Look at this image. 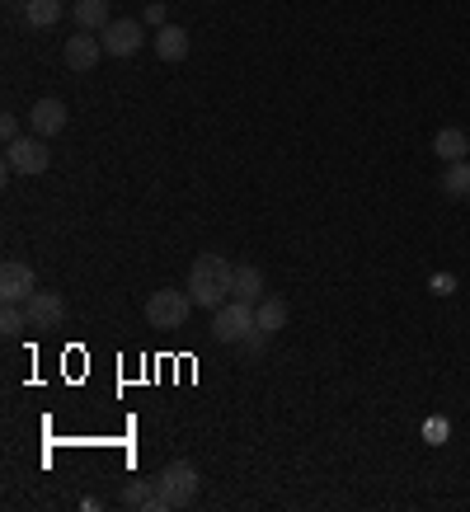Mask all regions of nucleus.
<instances>
[{
    "instance_id": "f257e3e1",
    "label": "nucleus",
    "mask_w": 470,
    "mask_h": 512,
    "mask_svg": "<svg viewBox=\"0 0 470 512\" xmlns=\"http://www.w3.org/2000/svg\"><path fill=\"white\" fill-rule=\"evenodd\" d=\"M231 282H235V264L221 259V254H198L188 264V296L203 311H217V306L231 301Z\"/></svg>"
},
{
    "instance_id": "f03ea898",
    "label": "nucleus",
    "mask_w": 470,
    "mask_h": 512,
    "mask_svg": "<svg viewBox=\"0 0 470 512\" xmlns=\"http://www.w3.org/2000/svg\"><path fill=\"white\" fill-rule=\"evenodd\" d=\"M203 489V475L193 461H170V466L156 475V512H174V508H188L193 498Z\"/></svg>"
},
{
    "instance_id": "7ed1b4c3",
    "label": "nucleus",
    "mask_w": 470,
    "mask_h": 512,
    "mask_svg": "<svg viewBox=\"0 0 470 512\" xmlns=\"http://www.w3.org/2000/svg\"><path fill=\"white\" fill-rule=\"evenodd\" d=\"M146 325L151 329H184L188 315H193V296L179 292V287H160V292L146 296Z\"/></svg>"
},
{
    "instance_id": "20e7f679",
    "label": "nucleus",
    "mask_w": 470,
    "mask_h": 512,
    "mask_svg": "<svg viewBox=\"0 0 470 512\" xmlns=\"http://www.w3.org/2000/svg\"><path fill=\"white\" fill-rule=\"evenodd\" d=\"M259 329V320H254V306L250 301H226V306H217L212 311V339L217 343H245Z\"/></svg>"
},
{
    "instance_id": "39448f33",
    "label": "nucleus",
    "mask_w": 470,
    "mask_h": 512,
    "mask_svg": "<svg viewBox=\"0 0 470 512\" xmlns=\"http://www.w3.org/2000/svg\"><path fill=\"white\" fill-rule=\"evenodd\" d=\"M5 165H10V170L15 174H47V165H52V151H47V137H38V132H33V137H19V141H10V146H5Z\"/></svg>"
},
{
    "instance_id": "423d86ee",
    "label": "nucleus",
    "mask_w": 470,
    "mask_h": 512,
    "mask_svg": "<svg viewBox=\"0 0 470 512\" xmlns=\"http://www.w3.org/2000/svg\"><path fill=\"white\" fill-rule=\"evenodd\" d=\"M33 292H38L33 264H24V259H5V264H0V301H15V306H24Z\"/></svg>"
},
{
    "instance_id": "0eeeda50",
    "label": "nucleus",
    "mask_w": 470,
    "mask_h": 512,
    "mask_svg": "<svg viewBox=\"0 0 470 512\" xmlns=\"http://www.w3.org/2000/svg\"><path fill=\"white\" fill-rule=\"evenodd\" d=\"M62 62H66V71H76V76H85V71H94V66L104 62V43H99V38H90V33L80 29L76 38H66Z\"/></svg>"
},
{
    "instance_id": "6e6552de",
    "label": "nucleus",
    "mask_w": 470,
    "mask_h": 512,
    "mask_svg": "<svg viewBox=\"0 0 470 512\" xmlns=\"http://www.w3.org/2000/svg\"><path fill=\"white\" fill-rule=\"evenodd\" d=\"M99 43H104V57H132L141 47V19H113L99 33Z\"/></svg>"
},
{
    "instance_id": "1a4fd4ad",
    "label": "nucleus",
    "mask_w": 470,
    "mask_h": 512,
    "mask_svg": "<svg viewBox=\"0 0 470 512\" xmlns=\"http://www.w3.org/2000/svg\"><path fill=\"white\" fill-rule=\"evenodd\" d=\"M24 311H29V325L33 329H57L66 320V301L57 292H43V287H38V292L24 301Z\"/></svg>"
},
{
    "instance_id": "9d476101",
    "label": "nucleus",
    "mask_w": 470,
    "mask_h": 512,
    "mask_svg": "<svg viewBox=\"0 0 470 512\" xmlns=\"http://www.w3.org/2000/svg\"><path fill=\"white\" fill-rule=\"evenodd\" d=\"M29 127L38 132V137H57V132H66V104L62 99H38L29 109Z\"/></svg>"
},
{
    "instance_id": "9b49d317",
    "label": "nucleus",
    "mask_w": 470,
    "mask_h": 512,
    "mask_svg": "<svg viewBox=\"0 0 470 512\" xmlns=\"http://www.w3.org/2000/svg\"><path fill=\"white\" fill-rule=\"evenodd\" d=\"M231 296L235 301H250V306H259L264 301V268H254V264H240L235 268V282H231Z\"/></svg>"
},
{
    "instance_id": "f8f14e48",
    "label": "nucleus",
    "mask_w": 470,
    "mask_h": 512,
    "mask_svg": "<svg viewBox=\"0 0 470 512\" xmlns=\"http://www.w3.org/2000/svg\"><path fill=\"white\" fill-rule=\"evenodd\" d=\"M71 19H76V29H85V33H104L113 24L109 19V0H76V5H71Z\"/></svg>"
},
{
    "instance_id": "ddd939ff",
    "label": "nucleus",
    "mask_w": 470,
    "mask_h": 512,
    "mask_svg": "<svg viewBox=\"0 0 470 512\" xmlns=\"http://www.w3.org/2000/svg\"><path fill=\"white\" fill-rule=\"evenodd\" d=\"M156 57L160 62H184L188 57V29H179V24L156 29Z\"/></svg>"
},
{
    "instance_id": "4468645a",
    "label": "nucleus",
    "mask_w": 470,
    "mask_h": 512,
    "mask_svg": "<svg viewBox=\"0 0 470 512\" xmlns=\"http://www.w3.org/2000/svg\"><path fill=\"white\" fill-rule=\"evenodd\" d=\"M433 151H438L442 165H452V160H466L470 156V141L461 127H442L438 137H433Z\"/></svg>"
},
{
    "instance_id": "2eb2a0df",
    "label": "nucleus",
    "mask_w": 470,
    "mask_h": 512,
    "mask_svg": "<svg viewBox=\"0 0 470 512\" xmlns=\"http://www.w3.org/2000/svg\"><path fill=\"white\" fill-rule=\"evenodd\" d=\"M62 19V0H24V24L29 29H52Z\"/></svg>"
},
{
    "instance_id": "dca6fc26",
    "label": "nucleus",
    "mask_w": 470,
    "mask_h": 512,
    "mask_svg": "<svg viewBox=\"0 0 470 512\" xmlns=\"http://www.w3.org/2000/svg\"><path fill=\"white\" fill-rule=\"evenodd\" d=\"M254 320H259L264 334H278V329L287 325V301H282V296H264V301L254 306Z\"/></svg>"
},
{
    "instance_id": "f3484780",
    "label": "nucleus",
    "mask_w": 470,
    "mask_h": 512,
    "mask_svg": "<svg viewBox=\"0 0 470 512\" xmlns=\"http://www.w3.org/2000/svg\"><path fill=\"white\" fill-rule=\"evenodd\" d=\"M442 193L447 198H470V160H452L447 170H442Z\"/></svg>"
},
{
    "instance_id": "a211bd4d",
    "label": "nucleus",
    "mask_w": 470,
    "mask_h": 512,
    "mask_svg": "<svg viewBox=\"0 0 470 512\" xmlns=\"http://www.w3.org/2000/svg\"><path fill=\"white\" fill-rule=\"evenodd\" d=\"M24 329H29V311L15 306V301H5V311H0V334H5V339H19Z\"/></svg>"
},
{
    "instance_id": "6ab92c4d",
    "label": "nucleus",
    "mask_w": 470,
    "mask_h": 512,
    "mask_svg": "<svg viewBox=\"0 0 470 512\" xmlns=\"http://www.w3.org/2000/svg\"><path fill=\"white\" fill-rule=\"evenodd\" d=\"M123 503L127 508H156V480H132L123 489Z\"/></svg>"
},
{
    "instance_id": "aec40b11",
    "label": "nucleus",
    "mask_w": 470,
    "mask_h": 512,
    "mask_svg": "<svg viewBox=\"0 0 470 512\" xmlns=\"http://www.w3.org/2000/svg\"><path fill=\"white\" fill-rule=\"evenodd\" d=\"M423 437H428V442H447V437H452V428H447V419H433L428 428H423Z\"/></svg>"
},
{
    "instance_id": "412c9836",
    "label": "nucleus",
    "mask_w": 470,
    "mask_h": 512,
    "mask_svg": "<svg viewBox=\"0 0 470 512\" xmlns=\"http://www.w3.org/2000/svg\"><path fill=\"white\" fill-rule=\"evenodd\" d=\"M428 287H433L438 296H452L456 292V278H452V273H433V282H428Z\"/></svg>"
},
{
    "instance_id": "4be33fe9",
    "label": "nucleus",
    "mask_w": 470,
    "mask_h": 512,
    "mask_svg": "<svg viewBox=\"0 0 470 512\" xmlns=\"http://www.w3.org/2000/svg\"><path fill=\"white\" fill-rule=\"evenodd\" d=\"M0 137H5V146H10V141H19V118H15V113H5V118H0Z\"/></svg>"
},
{
    "instance_id": "5701e85b",
    "label": "nucleus",
    "mask_w": 470,
    "mask_h": 512,
    "mask_svg": "<svg viewBox=\"0 0 470 512\" xmlns=\"http://www.w3.org/2000/svg\"><path fill=\"white\" fill-rule=\"evenodd\" d=\"M146 24H151V29H165V5H146Z\"/></svg>"
},
{
    "instance_id": "b1692460",
    "label": "nucleus",
    "mask_w": 470,
    "mask_h": 512,
    "mask_svg": "<svg viewBox=\"0 0 470 512\" xmlns=\"http://www.w3.org/2000/svg\"><path fill=\"white\" fill-rule=\"evenodd\" d=\"M240 348H245L250 357H259V353H264V329H254V334H250L245 343H240Z\"/></svg>"
},
{
    "instance_id": "393cba45",
    "label": "nucleus",
    "mask_w": 470,
    "mask_h": 512,
    "mask_svg": "<svg viewBox=\"0 0 470 512\" xmlns=\"http://www.w3.org/2000/svg\"><path fill=\"white\" fill-rule=\"evenodd\" d=\"M19 5H24V0H19Z\"/></svg>"
},
{
    "instance_id": "a878e982",
    "label": "nucleus",
    "mask_w": 470,
    "mask_h": 512,
    "mask_svg": "<svg viewBox=\"0 0 470 512\" xmlns=\"http://www.w3.org/2000/svg\"><path fill=\"white\" fill-rule=\"evenodd\" d=\"M466 160H470V156H466Z\"/></svg>"
}]
</instances>
